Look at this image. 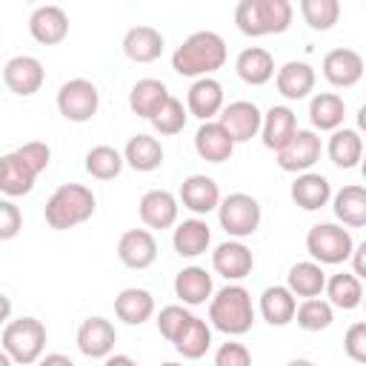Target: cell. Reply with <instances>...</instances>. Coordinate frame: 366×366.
<instances>
[{
  "label": "cell",
  "instance_id": "cell-1",
  "mask_svg": "<svg viewBox=\"0 0 366 366\" xmlns=\"http://www.w3.org/2000/svg\"><path fill=\"white\" fill-rule=\"evenodd\" d=\"M51 149L43 140H29L20 149L0 154V192L9 197H23L34 189L37 174L49 166Z\"/></svg>",
  "mask_w": 366,
  "mask_h": 366
},
{
  "label": "cell",
  "instance_id": "cell-2",
  "mask_svg": "<svg viewBox=\"0 0 366 366\" xmlns=\"http://www.w3.org/2000/svg\"><path fill=\"white\" fill-rule=\"evenodd\" d=\"M223 63H226V40L217 31H194L172 54V69L183 77H209Z\"/></svg>",
  "mask_w": 366,
  "mask_h": 366
},
{
  "label": "cell",
  "instance_id": "cell-3",
  "mask_svg": "<svg viewBox=\"0 0 366 366\" xmlns=\"http://www.w3.org/2000/svg\"><path fill=\"white\" fill-rule=\"evenodd\" d=\"M209 320L223 335H246L254 323L252 295L237 283L223 286L214 297H209Z\"/></svg>",
  "mask_w": 366,
  "mask_h": 366
},
{
  "label": "cell",
  "instance_id": "cell-4",
  "mask_svg": "<svg viewBox=\"0 0 366 366\" xmlns=\"http://www.w3.org/2000/svg\"><path fill=\"white\" fill-rule=\"evenodd\" d=\"M234 23L246 37L280 34L292 23L289 0H240L234 9Z\"/></svg>",
  "mask_w": 366,
  "mask_h": 366
},
{
  "label": "cell",
  "instance_id": "cell-5",
  "mask_svg": "<svg viewBox=\"0 0 366 366\" xmlns=\"http://www.w3.org/2000/svg\"><path fill=\"white\" fill-rule=\"evenodd\" d=\"M94 194L89 186L80 183H63L60 189H54V194L46 200V223L57 232H66L71 226L86 223L94 214Z\"/></svg>",
  "mask_w": 366,
  "mask_h": 366
},
{
  "label": "cell",
  "instance_id": "cell-6",
  "mask_svg": "<svg viewBox=\"0 0 366 366\" xmlns=\"http://www.w3.org/2000/svg\"><path fill=\"white\" fill-rule=\"evenodd\" d=\"M46 349V326L37 317H17L3 326V352L11 363L31 366L43 357Z\"/></svg>",
  "mask_w": 366,
  "mask_h": 366
},
{
  "label": "cell",
  "instance_id": "cell-7",
  "mask_svg": "<svg viewBox=\"0 0 366 366\" xmlns=\"http://www.w3.org/2000/svg\"><path fill=\"white\" fill-rule=\"evenodd\" d=\"M306 249L315 257V263L335 266V263L349 260V254L355 249V240H352L349 229H343L337 223H315L306 234Z\"/></svg>",
  "mask_w": 366,
  "mask_h": 366
},
{
  "label": "cell",
  "instance_id": "cell-8",
  "mask_svg": "<svg viewBox=\"0 0 366 366\" xmlns=\"http://www.w3.org/2000/svg\"><path fill=\"white\" fill-rule=\"evenodd\" d=\"M217 220L226 229V234L249 237L260 226V203L246 192H234L217 203Z\"/></svg>",
  "mask_w": 366,
  "mask_h": 366
},
{
  "label": "cell",
  "instance_id": "cell-9",
  "mask_svg": "<svg viewBox=\"0 0 366 366\" xmlns=\"http://www.w3.org/2000/svg\"><path fill=\"white\" fill-rule=\"evenodd\" d=\"M97 106H100V94H97V86L86 77H74V80H66L57 92V109L60 114L69 120V123H86L97 114Z\"/></svg>",
  "mask_w": 366,
  "mask_h": 366
},
{
  "label": "cell",
  "instance_id": "cell-10",
  "mask_svg": "<svg viewBox=\"0 0 366 366\" xmlns=\"http://www.w3.org/2000/svg\"><path fill=\"white\" fill-rule=\"evenodd\" d=\"M320 137L312 132V129H297L292 134V140L277 152V166L283 172H309L317 160H320Z\"/></svg>",
  "mask_w": 366,
  "mask_h": 366
},
{
  "label": "cell",
  "instance_id": "cell-11",
  "mask_svg": "<svg viewBox=\"0 0 366 366\" xmlns=\"http://www.w3.org/2000/svg\"><path fill=\"white\" fill-rule=\"evenodd\" d=\"M217 123L232 137V143H246V140H252L260 132L263 114H260V109L252 100H234V103L220 109Z\"/></svg>",
  "mask_w": 366,
  "mask_h": 366
},
{
  "label": "cell",
  "instance_id": "cell-12",
  "mask_svg": "<svg viewBox=\"0 0 366 366\" xmlns=\"http://www.w3.org/2000/svg\"><path fill=\"white\" fill-rule=\"evenodd\" d=\"M43 80H46L43 63L31 54H17L3 66V83L9 86V92L20 97H31L34 92H40Z\"/></svg>",
  "mask_w": 366,
  "mask_h": 366
},
{
  "label": "cell",
  "instance_id": "cell-13",
  "mask_svg": "<svg viewBox=\"0 0 366 366\" xmlns=\"http://www.w3.org/2000/svg\"><path fill=\"white\" fill-rule=\"evenodd\" d=\"M117 257L129 269H149L157 260V240L149 229H129L117 240Z\"/></svg>",
  "mask_w": 366,
  "mask_h": 366
},
{
  "label": "cell",
  "instance_id": "cell-14",
  "mask_svg": "<svg viewBox=\"0 0 366 366\" xmlns=\"http://www.w3.org/2000/svg\"><path fill=\"white\" fill-rule=\"evenodd\" d=\"M114 343H117V332H114L112 320H106L100 315L86 317L77 329V349L86 357H109Z\"/></svg>",
  "mask_w": 366,
  "mask_h": 366
},
{
  "label": "cell",
  "instance_id": "cell-15",
  "mask_svg": "<svg viewBox=\"0 0 366 366\" xmlns=\"http://www.w3.org/2000/svg\"><path fill=\"white\" fill-rule=\"evenodd\" d=\"M212 266L226 280H243L254 269V254L240 240H226L212 252Z\"/></svg>",
  "mask_w": 366,
  "mask_h": 366
},
{
  "label": "cell",
  "instance_id": "cell-16",
  "mask_svg": "<svg viewBox=\"0 0 366 366\" xmlns=\"http://www.w3.org/2000/svg\"><path fill=\"white\" fill-rule=\"evenodd\" d=\"M323 77L337 89H349L363 77V57L355 49H332L323 57Z\"/></svg>",
  "mask_w": 366,
  "mask_h": 366
},
{
  "label": "cell",
  "instance_id": "cell-17",
  "mask_svg": "<svg viewBox=\"0 0 366 366\" xmlns=\"http://www.w3.org/2000/svg\"><path fill=\"white\" fill-rule=\"evenodd\" d=\"M29 31L43 46H57L69 34V17L60 6H37L29 17Z\"/></svg>",
  "mask_w": 366,
  "mask_h": 366
},
{
  "label": "cell",
  "instance_id": "cell-18",
  "mask_svg": "<svg viewBox=\"0 0 366 366\" xmlns=\"http://www.w3.org/2000/svg\"><path fill=\"white\" fill-rule=\"evenodd\" d=\"M186 106H189V114H194L203 123L212 120V117H217L220 109H223V86L214 77H197L189 86Z\"/></svg>",
  "mask_w": 366,
  "mask_h": 366
},
{
  "label": "cell",
  "instance_id": "cell-19",
  "mask_svg": "<svg viewBox=\"0 0 366 366\" xmlns=\"http://www.w3.org/2000/svg\"><path fill=\"white\" fill-rule=\"evenodd\" d=\"M194 152L206 160V163H223L232 157L234 143L232 137L223 132V126L217 120H206L200 123V129L194 132Z\"/></svg>",
  "mask_w": 366,
  "mask_h": 366
},
{
  "label": "cell",
  "instance_id": "cell-20",
  "mask_svg": "<svg viewBox=\"0 0 366 366\" xmlns=\"http://www.w3.org/2000/svg\"><path fill=\"white\" fill-rule=\"evenodd\" d=\"M180 200H183V206H186L189 212H194V214H209V212H214L217 203H220V189H217V183H214L212 177H206V174H189V177L183 180V186H180Z\"/></svg>",
  "mask_w": 366,
  "mask_h": 366
},
{
  "label": "cell",
  "instance_id": "cell-21",
  "mask_svg": "<svg viewBox=\"0 0 366 366\" xmlns=\"http://www.w3.org/2000/svg\"><path fill=\"white\" fill-rule=\"evenodd\" d=\"M140 220L149 229H169L177 220V197L166 189H152L140 197Z\"/></svg>",
  "mask_w": 366,
  "mask_h": 366
},
{
  "label": "cell",
  "instance_id": "cell-22",
  "mask_svg": "<svg viewBox=\"0 0 366 366\" xmlns=\"http://www.w3.org/2000/svg\"><path fill=\"white\" fill-rule=\"evenodd\" d=\"M289 194H292V200H295L303 212H317V209H323V206L329 203V197H332V183H329L323 174H317V172H303V174L295 177Z\"/></svg>",
  "mask_w": 366,
  "mask_h": 366
},
{
  "label": "cell",
  "instance_id": "cell-23",
  "mask_svg": "<svg viewBox=\"0 0 366 366\" xmlns=\"http://www.w3.org/2000/svg\"><path fill=\"white\" fill-rule=\"evenodd\" d=\"M123 54L134 63H152L163 54V34L154 26H134L123 34Z\"/></svg>",
  "mask_w": 366,
  "mask_h": 366
},
{
  "label": "cell",
  "instance_id": "cell-24",
  "mask_svg": "<svg viewBox=\"0 0 366 366\" xmlns=\"http://www.w3.org/2000/svg\"><path fill=\"white\" fill-rule=\"evenodd\" d=\"M297 132V117L289 106H272L266 114H263V123H260V134H263V146L266 149H274L280 152L292 134Z\"/></svg>",
  "mask_w": 366,
  "mask_h": 366
},
{
  "label": "cell",
  "instance_id": "cell-25",
  "mask_svg": "<svg viewBox=\"0 0 366 366\" xmlns=\"http://www.w3.org/2000/svg\"><path fill=\"white\" fill-rule=\"evenodd\" d=\"M234 71H237V77H240L243 83H249V86H263V83H269V80L274 77V57H272L266 49H260V46H249V49H243V51L237 54Z\"/></svg>",
  "mask_w": 366,
  "mask_h": 366
},
{
  "label": "cell",
  "instance_id": "cell-26",
  "mask_svg": "<svg viewBox=\"0 0 366 366\" xmlns=\"http://www.w3.org/2000/svg\"><path fill=\"white\" fill-rule=\"evenodd\" d=\"M212 292H214L212 274L200 266H186L174 277V295L183 300V306H200L212 297Z\"/></svg>",
  "mask_w": 366,
  "mask_h": 366
},
{
  "label": "cell",
  "instance_id": "cell-27",
  "mask_svg": "<svg viewBox=\"0 0 366 366\" xmlns=\"http://www.w3.org/2000/svg\"><path fill=\"white\" fill-rule=\"evenodd\" d=\"M315 89V69L303 60H289L277 69V92L286 100H303Z\"/></svg>",
  "mask_w": 366,
  "mask_h": 366
},
{
  "label": "cell",
  "instance_id": "cell-28",
  "mask_svg": "<svg viewBox=\"0 0 366 366\" xmlns=\"http://www.w3.org/2000/svg\"><path fill=\"white\" fill-rule=\"evenodd\" d=\"M114 315H117L123 323H129V326L146 323V320L154 315V297H152V292L137 289V286L123 289V292L114 297Z\"/></svg>",
  "mask_w": 366,
  "mask_h": 366
},
{
  "label": "cell",
  "instance_id": "cell-29",
  "mask_svg": "<svg viewBox=\"0 0 366 366\" xmlns=\"http://www.w3.org/2000/svg\"><path fill=\"white\" fill-rule=\"evenodd\" d=\"M209 243H212V229L200 217L183 220L172 234V246H174V252L180 257H197V254H203L209 249Z\"/></svg>",
  "mask_w": 366,
  "mask_h": 366
},
{
  "label": "cell",
  "instance_id": "cell-30",
  "mask_svg": "<svg viewBox=\"0 0 366 366\" xmlns=\"http://www.w3.org/2000/svg\"><path fill=\"white\" fill-rule=\"evenodd\" d=\"M166 100H169V89H166L163 80H154V77L137 80L132 86V92H129V109L134 114H140V117H149V120L157 114V109Z\"/></svg>",
  "mask_w": 366,
  "mask_h": 366
},
{
  "label": "cell",
  "instance_id": "cell-31",
  "mask_svg": "<svg viewBox=\"0 0 366 366\" xmlns=\"http://www.w3.org/2000/svg\"><path fill=\"white\" fill-rule=\"evenodd\" d=\"M123 163H129L134 172H154L163 163V146L152 134H134L129 137L123 149Z\"/></svg>",
  "mask_w": 366,
  "mask_h": 366
},
{
  "label": "cell",
  "instance_id": "cell-32",
  "mask_svg": "<svg viewBox=\"0 0 366 366\" xmlns=\"http://www.w3.org/2000/svg\"><path fill=\"white\" fill-rule=\"evenodd\" d=\"M326 286V272L320 269V263L315 260H300L289 269L286 274V289L295 295V297H317Z\"/></svg>",
  "mask_w": 366,
  "mask_h": 366
},
{
  "label": "cell",
  "instance_id": "cell-33",
  "mask_svg": "<svg viewBox=\"0 0 366 366\" xmlns=\"http://www.w3.org/2000/svg\"><path fill=\"white\" fill-rule=\"evenodd\" d=\"M343 117H346V103H343L340 94H335V92H320V94L312 97V103H309V120H312L315 129H320V132H335V129H340Z\"/></svg>",
  "mask_w": 366,
  "mask_h": 366
},
{
  "label": "cell",
  "instance_id": "cell-34",
  "mask_svg": "<svg viewBox=\"0 0 366 366\" xmlns=\"http://www.w3.org/2000/svg\"><path fill=\"white\" fill-rule=\"evenodd\" d=\"M332 209H335V217L343 220V226H352V229L366 226V189L357 183L343 186L335 194Z\"/></svg>",
  "mask_w": 366,
  "mask_h": 366
},
{
  "label": "cell",
  "instance_id": "cell-35",
  "mask_svg": "<svg viewBox=\"0 0 366 366\" xmlns=\"http://www.w3.org/2000/svg\"><path fill=\"white\" fill-rule=\"evenodd\" d=\"M295 309H297V300H295V295L286 286L263 289V295H260V315H263L266 323L286 326V323L295 320Z\"/></svg>",
  "mask_w": 366,
  "mask_h": 366
},
{
  "label": "cell",
  "instance_id": "cell-36",
  "mask_svg": "<svg viewBox=\"0 0 366 366\" xmlns=\"http://www.w3.org/2000/svg\"><path fill=\"white\" fill-rule=\"evenodd\" d=\"M326 152L337 169H355L363 157V140H360L357 129H335Z\"/></svg>",
  "mask_w": 366,
  "mask_h": 366
},
{
  "label": "cell",
  "instance_id": "cell-37",
  "mask_svg": "<svg viewBox=\"0 0 366 366\" xmlns=\"http://www.w3.org/2000/svg\"><path fill=\"white\" fill-rule=\"evenodd\" d=\"M174 343V349L183 355V357H189V360H197V357H203L206 352H209V346H212V329L206 326V320H200V317H189L186 320V326L180 329V335L172 340Z\"/></svg>",
  "mask_w": 366,
  "mask_h": 366
},
{
  "label": "cell",
  "instance_id": "cell-38",
  "mask_svg": "<svg viewBox=\"0 0 366 366\" xmlns=\"http://www.w3.org/2000/svg\"><path fill=\"white\" fill-rule=\"evenodd\" d=\"M323 289H326V295H329V306H337V309H343V312L357 309L360 300H363V283H360V277H355L352 272L332 274Z\"/></svg>",
  "mask_w": 366,
  "mask_h": 366
},
{
  "label": "cell",
  "instance_id": "cell-39",
  "mask_svg": "<svg viewBox=\"0 0 366 366\" xmlns=\"http://www.w3.org/2000/svg\"><path fill=\"white\" fill-rule=\"evenodd\" d=\"M86 172L97 180H114L123 172V154L114 146H94L86 154Z\"/></svg>",
  "mask_w": 366,
  "mask_h": 366
},
{
  "label": "cell",
  "instance_id": "cell-40",
  "mask_svg": "<svg viewBox=\"0 0 366 366\" xmlns=\"http://www.w3.org/2000/svg\"><path fill=\"white\" fill-rule=\"evenodd\" d=\"M295 320H297V326L306 329V332H320V329H329V326H332L335 312H332L329 300L309 297V300H303V303L295 309Z\"/></svg>",
  "mask_w": 366,
  "mask_h": 366
},
{
  "label": "cell",
  "instance_id": "cell-41",
  "mask_svg": "<svg viewBox=\"0 0 366 366\" xmlns=\"http://www.w3.org/2000/svg\"><path fill=\"white\" fill-rule=\"evenodd\" d=\"M300 14L315 31H329L340 17L337 0H300Z\"/></svg>",
  "mask_w": 366,
  "mask_h": 366
},
{
  "label": "cell",
  "instance_id": "cell-42",
  "mask_svg": "<svg viewBox=\"0 0 366 366\" xmlns=\"http://www.w3.org/2000/svg\"><path fill=\"white\" fill-rule=\"evenodd\" d=\"M186 117H189V114H186L183 103L169 94V100H166V103L157 109V114L152 117V126H154L157 134H177V132H183Z\"/></svg>",
  "mask_w": 366,
  "mask_h": 366
},
{
  "label": "cell",
  "instance_id": "cell-43",
  "mask_svg": "<svg viewBox=\"0 0 366 366\" xmlns=\"http://www.w3.org/2000/svg\"><path fill=\"white\" fill-rule=\"evenodd\" d=\"M192 317V312H186L183 306L172 303V306H163L160 315H157V332L166 337V340H174L180 335V329L186 326V320Z\"/></svg>",
  "mask_w": 366,
  "mask_h": 366
},
{
  "label": "cell",
  "instance_id": "cell-44",
  "mask_svg": "<svg viewBox=\"0 0 366 366\" xmlns=\"http://www.w3.org/2000/svg\"><path fill=\"white\" fill-rule=\"evenodd\" d=\"M343 352L355 360V363H366V323L357 320L346 329V337H343Z\"/></svg>",
  "mask_w": 366,
  "mask_h": 366
},
{
  "label": "cell",
  "instance_id": "cell-45",
  "mask_svg": "<svg viewBox=\"0 0 366 366\" xmlns=\"http://www.w3.org/2000/svg\"><path fill=\"white\" fill-rule=\"evenodd\" d=\"M23 229V214L11 200L0 197V240H11L17 237Z\"/></svg>",
  "mask_w": 366,
  "mask_h": 366
},
{
  "label": "cell",
  "instance_id": "cell-46",
  "mask_svg": "<svg viewBox=\"0 0 366 366\" xmlns=\"http://www.w3.org/2000/svg\"><path fill=\"white\" fill-rule=\"evenodd\" d=\"M214 366H252V355L243 343H223L214 352Z\"/></svg>",
  "mask_w": 366,
  "mask_h": 366
},
{
  "label": "cell",
  "instance_id": "cell-47",
  "mask_svg": "<svg viewBox=\"0 0 366 366\" xmlns=\"http://www.w3.org/2000/svg\"><path fill=\"white\" fill-rule=\"evenodd\" d=\"M349 257H352V274L355 277H363L366 274V243H357Z\"/></svg>",
  "mask_w": 366,
  "mask_h": 366
},
{
  "label": "cell",
  "instance_id": "cell-48",
  "mask_svg": "<svg viewBox=\"0 0 366 366\" xmlns=\"http://www.w3.org/2000/svg\"><path fill=\"white\" fill-rule=\"evenodd\" d=\"M37 366H74V360L66 357V355H60V352H51V355H46V357H40Z\"/></svg>",
  "mask_w": 366,
  "mask_h": 366
},
{
  "label": "cell",
  "instance_id": "cell-49",
  "mask_svg": "<svg viewBox=\"0 0 366 366\" xmlns=\"http://www.w3.org/2000/svg\"><path fill=\"white\" fill-rule=\"evenodd\" d=\"M103 366H137L129 355H109L106 360H103Z\"/></svg>",
  "mask_w": 366,
  "mask_h": 366
},
{
  "label": "cell",
  "instance_id": "cell-50",
  "mask_svg": "<svg viewBox=\"0 0 366 366\" xmlns=\"http://www.w3.org/2000/svg\"><path fill=\"white\" fill-rule=\"evenodd\" d=\"M9 315H11V300L6 295H0V326L9 323Z\"/></svg>",
  "mask_w": 366,
  "mask_h": 366
},
{
  "label": "cell",
  "instance_id": "cell-51",
  "mask_svg": "<svg viewBox=\"0 0 366 366\" xmlns=\"http://www.w3.org/2000/svg\"><path fill=\"white\" fill-rule=\"evenodd\" d=\"M286 366H315L312 360H306V357H295V360H289Z\"/></svg>",
  "mask_w": 366,
  "mask_h": 366
},
{
  "label": "cell",
  "instance_id": "cell-52",
  "mask_svg": "<svg viewBox=\"0 0 366 366\" xmlns=\"http://www.w3.org/2000/svg\"><path fill=\"white\" fill-rule=\"evenodd\" d=\"M0 366H11V357H9L3 349H0Z\"/></svg>",
  "mask_w": 366,
  "mask_h": 366
},
{
  "label": "cell",
  "instance_id": "cell-53",
  "mask_svg": "<svg viewBox=\"0 0 366 366\" xmlns=\"http://www.w3.org/2000/svg\"><path fill=\"white\" fill-rule=\"evenodd\" d=\"M160 366H183V363H174V360H169V363H160Z\"/></svg>",
  "mask_w": 366,
  "mask_h": 366
}]
</instances>
